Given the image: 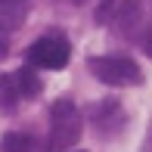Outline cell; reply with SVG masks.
<instances>
[{"mask_svg":"<svg viewBox=\"0 0 152 152\" xmlns=\"http://www.w3.org/2000/svg\"><path fill=\"white\" fill-rule=\"evenodd\" d=\"M50 121H53V127H50V146H47L50 152H65L81 140L84 127H81V112L75 102H68V99L53 102Z\"/></svg>","mask_w":152,"mask_h":152,"instance_id":"obj_1","label":"cell"},{"mask_svg":"<svg viewBox=\"0 0 152 152\" xmlns=\"http://www.w3.org/2000/svg\"><path fill=\"white\" fill-rule=\"evenodd\" d=\"M87 68L93 72L96 81H102L109 87H137V84H143L140 65L127 56H93V59H87Z\"/></svg>","mask_w":152,"mask_h":152,"instance_id":"obj_2","label":"cell"},{"mask_svg":"<svg viewBox=\"0 0 152 152\" xmlns=\"http://www.w3.org/2000/svg\"><path fill=\"white\" fill-rule=\"evenodd\" d=\"M72 47L62 34H47L28 47V65L31 68H65Z\"/></svg>","mask_w":152,"mask_h":152,"instance_id":"obj_3","label":"cell"},{"mask_svg":"<svg viewBox=\"0 0 152 152\" xmlns=\"http://www.w3.org/2000/svg\"><path fill=\"white\" fill-rule=\"evenodd\" d=\"M115 25L124 37H134L143 28V3L140 0H121L118 12H115Z\"/></svg>","mask_w":152,"mask_h":152,"instance_id":"obj_4","label":"cell"},{"mask_svg":"<svg viewBox=\"0 0 152 152\" xmlns=\"http://www.w3.org/2000/svg\"><path fill=\"white\" fill-rule=\"evenodd\" d=\"M0 152H44L40 149V143L34 140L28 134H3V140H0Z\"/></svg>","mask_w":152,"mask_h":152,"instance_id":"obj_5","label":"cell"},{"mask_svg":"<svg viewBox=\"0 0 152 152\" xmlns=\"http://www.w3.org/2000/svg\"><path fill=\"white\" fill-rule=\"evenodd\" d=\"M28 16L25 3H0V31H16Z\"/></svg>","mask_w":152,"mask_h":152,"instance_id":"obj_6","label":"cell"},{"mask_svg":"<svg viewBox=\"0 0 152 152\" xmlns=\"http://www.w3.org/2000/svg\"><path fill=\"white\" fill-rule=\"evenodd\" d=\"M19 99H22V93H19V87H16V78H12V75H0V109H3V112H12V109L19 106Z\"/></svg>","mask_w":152,"mask_h":152,"instance_id":"obj_7","label":"cell"},{"mask_svg":"<svg viewBox=\"0 0 152 152\" xmlns=\"http://www.w3.org/2000/svg\"><path fill=\"white\" fill-rule=\"evenodd\" d=\"M12 78H16V87H19V93H22V96H37V93H40V78L34 75L31 65H22Z\"/></svg>","mask_w":152,"mask_h":152,"instance_id":"obj_8","label":"cell"},{"mask_svg":"<svg viewBox=\"0 0 152 152\" xmlns=\"http://www.w3.org/2000/svg\"><path fill=\"white\" fill-rule=\"evenodd\" d=\"M115 0H99V10H96V22H102V19L109 16V10H112Z\"/></svg>","mask_w":152,"mask_h":152,"instance_id":"obj_9","label":"cell"},{"mask_svg":"<svg viewBox=\"0 0 152 152\" xmlns=\"http://www.w3.org/2000/svg\"><path fill=\"white\" fill-rule=\"evenodd\" d=\"M143 50H146V56H152V28H146V34H143Z\"/></svg>","mask_w":152,"mask_h":152,"instance_id":"obj_10","label":"cell"},{"mask_svg":"<svg viewBox=\"0 0 152 152\" xmlns=\"http://www.w3.org/2000/svg\"><path fill=\"white\" fill-rule=\"evenodd\" d=\"M6 53H10V47H6V40H0V59H3Z\"/></svg>","mask_w":152,"mask_h":152,"instance_id":"obj_11","label":"cell"},{"mask_svg":"<svg viewBox=\"0 0 152 152\" xmlns=\"http://www.w3.org/2000/svg\"><path fill=\"white\" fill-rule=\"evenodd\" d=\"M0 3H25V0H0Z\"/></svg>","mask_w":152,"mask_h":152,"instance_id":"obj_12","label":"cell"},{"mask_svg":"<svg viewBox=\"0 0 152 152\" xmlns=\"http://www.w3.org/2000/svg\"><path fill=\"white\" fill-rule=\"evenodd\" d=\"M68 3H72V6H81V3H84V0H68Z\"/></svg>","mask_w":152,"mask_h":152,"instance_id":"obj_13","label":"cell"}]
</instances>
